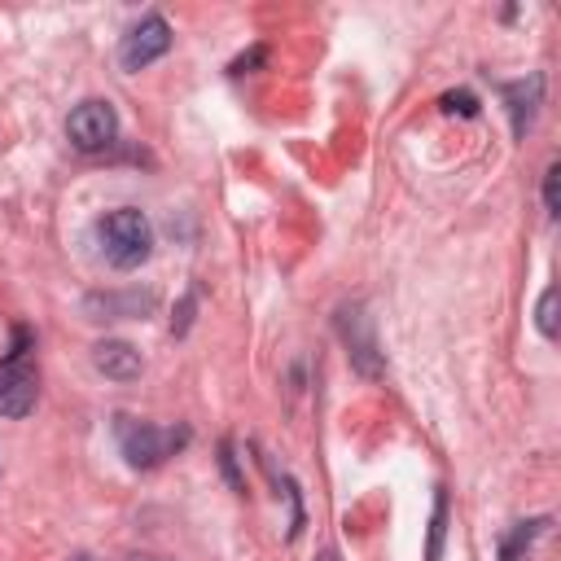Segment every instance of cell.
Instances as JSON below:
<instances>
[{"label": "cell", "instance_id": "1", "mask_svg": "<svg viewBox=\"0 0 561 561\" xmlns=\"http://www.w3.org/2000/svg\"><path fill=\"white\" fill-rule=\"evenodd\" d=\"M96 241H101V254L110 267L131 272L153 254V224L136 206H118L96 219Z\"/></svg>", "mask_w": 561, "mask_h": 561}, {"label": "cell", "instance_id": "2", "mask_svg": "<svg viewBox=\"0 0 561 561\" xmlns=\"http://www.w3.org/2000/svg\"><path fill=\"white\" fill-rule=\"evenodd\" d=\"M114 438H118V451L131 469H158L162 460H171L180 447H188V425L180 430H162V425H149V421H136L127 412L114 416Z\"/></svg>", "mask_w": 561, "mask_h": 561}, {"label": "cell", "instance_id": "3", "mask_svg": "<svg viewBox=\"0 0 561 561\" xmlns=\"http://www.w3.org/2000/svg\"><path fill=\"white\" fill-rule=\"evenodd\" d=\"M333 324H337V337H342V346L351 355V368L359 377H381L386 373V351L377 346L368 307L364 302H342L337 316H333Z\"/></svg>", "mask_w": 561, "mask_h": 561}, {"label": "cell", "instance_id": "4", "mask_svg": "<svg viewBox=\"0 0 561 561\" xmlns=\"http://www.w3.org/2000/svg\"><path fill=\"white\" fill-rule=\"evenodd\" d=\"M66 136L79 153H105L118 140V110L101 96H88L66 114Z\"/></svg>", "mask_w": 561, "mask_h": 561}, {"label": "cell", "instance_id": "5", "mask_svg": "<svg viewBox=\"0 0 561 561\" xmlns=\"http://www.w3.org/2000/svg\"><path fill=\"white\" fill-rule=\"evenodd\" d=\"M171 22L162 18V13H145L123 39H118V66L127 70V75H136V70H145V66H153L158 57H167V48H171Z\"/></svg>", "mask_w": 561, "mask_h": 561}, {"label": "cell", "instance_id": "6", "mask_svg": "<svg viewBox=\"0 0 561 561\" xmlns=\"http://www.w3.org/2000/svg\"><path fill=\"white\" fill-rule=\"evenodd\" d=\"M158 307L153 289H92L83 294L88 320H145Z\"/></svg>", "mask_w": 561, "mask_h": 561}, {"label": "cell", "instance_id": "7", "mask_svg": "<svg viewBox=\"0 0 561 561\" xmlns=\"http://www.w3.org/2000/svg\"><path fill=\"white\" fill-rule=\"evenodd\" d=\"M500 101H504V110H508V127H513V136L526 140V131L535 127L539 105H543V75L530 70L526 79H508V83H500Z\"/></svg>", "mask_w": 561, "mask_h": 561}, {"label": "cell", "instance_id": "8", "mask_svg": "<svg viewBox=\"0 0 561 561\" xmlns=\"http://www.w3.org/2000/svg\"><path fill=\"white\" fill-rule=\"evenodd\" d=\"M39 377L26 359H0V416H26L35 408Z\"/></svg>", "mask_w": 561, "mask_h": 561}, {"label": "cell", "instance_id": "9", "mask_svg": "<svg viewBox=\"0 0 561 561\" xmlns=\"http://www.w3.org/2000/svg\"><path fill=\"white\" fill-rule=\"evenodd\" d=\"M92 364H96V373H105L110 381H131V377H140V368H145L140 351H136L131 342H123V337L96 342V346H92Z\"/></svg>", "mask_w": 561, "mask_h": 561}, {"label": "cell", "instance_id": "10", "mask_svg": "<svg viewBox=\"0 0 561 561\" xmlns=\"http://www.w3.org/2000/svg\"><path fill=\"white\" fill-rule=\"evenodd\" d=\"M548 526H552V517H548V513H543V517L513 522V526L504 530V539H500V561H526V557H530V548H535V539H539Z\"/></svg>", "mask_w": 561, "mask_h": 561}, {"label": "cell", "instance_id": "11", "mask_svg": "<svg viewBox=\"0 0 561 561\" xmlns=\"http://www.w3.org/2000/svg\"><path fill=\"white\" fill-rule=\"evenodd\" d=\"M447 517H451V500H447V486H434V513H430V543H425V561H443Z\"/></svg>", "mask_w": 561, "mask_h": 561}, {"label": "cell", "instance_id": "12", "mask_svg": "<svg viewBox=\"0 0 561 561\" xmlns=\"http://www.w3.org/2000/svg\"><path fill=\"white\" fill-rule=\"evenodd\" d=\"M535 329L552 342L557 337V285H548L543 294H539V302H535Z\"/></svg>", "mask_w": 561, "mask_h": 561}, {"label": "cell", "instance_id": "13", "mask_svg": "<svg viewBox=\"0 0 561 561\" xmlns=\"http://www.w3.org/2000/svg\"><path fill=\"white\" fill-rule=\"evenodd\" d=\"M438 105H443V114L478 118V96H473L469 88H451V92H443V96H438Z\"/></svg>", "mask_w": 561, "mask_h": 561}, {"label": "cell", "instance_id": "14", "mask_svg": "<svg viewBox=\"0 0 561 561\" xmlns=\"http://www.w3.org/2000/svg\"><path fill=\"white\" fill-rule=\"evenodd\" d=\"M543 210H548V219L561 215V162L543 167Z\"/></svg>", "mask_w": 561, "mask_h": 561}, {"label": "cell", "instance_id": "15", "mask_svg": "<svg viewBox=\"0 0 561 561\" xmlns=\"http://www.w3.org/2000/svg\"><path fill=\"white\" fill-rule=\"evenodd\" d=\"M280 486H285V500H289V539H298L302 535V526H307V513H302V491H298V482L285 473L280 478Z\"/></svg>", "mask_w": 561, "mask_h": 561}, {"label": "cell", "instance_id": "16", "mask_svg": "<svg viewBox=\"0 0 561 561\" xmlns=\"http://www.w3.org/2000/svg\"><path fill=\"white\" fill-rule=\"evenodd\" d=\"M219 469H224V482H228L237 495H245V478H241V469H237V447H232V438L219 443Z\"/></svg>", "mask_w": 561, "mask_h": 561}, {"label": "cell", "instance_id": "17", "mask_svg": "<svg viewBox=\"0 0 561 561\" xmlns=\"http://www.w3.org/2000/svg\"><path fill=\"white\" fill-rule=\"evenodd\" d=\"M193 311H197V294L188 289V294L180 298L175 316H171V333H175V337H184V333H188V324H193Z\"/></svg>", "mask_w": 561, "mask_h": 561}, {"label": "cell", "instance_id": "18", "mask_svg": "<svg viewBox=\"0 0 561 561\" xmlns=\"http://www.w3.org/2000/svg\"><path fill=\"white\" fill-rule=\"evenodd\" d=\"M267 61V44H254L250 53H241V57H232V66H228V75H250L254 66H263Z\"/></svg>", "mask_w": 561, "mask_h": 561}, {"label": "cell", "instance_id": "19", "mask_svg": "<svg viewBox=\"0 0 561 561\" xmlns=\"http://www.w3.org/2000/svg\"><path fill=\"white\" fill-rule=\"evenodd\" d=\"M316 561H342V557H337V548H324V552H320Z\"/></svg>", "mask_w": 561, "mask_h": 561}, {"label": "cell", "instance_id": "20", "mask_svg": "<svg viewBox=\"0 0 561 561\" xmlns=\"http://www.w3.org/2000/svg\"><path fill=\"white\" fill-rule=\"evenodd\" d=\"M131 561H171V557H153V552H136Z\"/></svg>", "mask_w": 561, "mask_h": 561}, {"label": "cell", "instance_id": "21", "mask_svg": "<svg viewBox=\"0 0 561 561\" xmlns=\"http://www.w3.org/2000/svg\"><path fill=\"white\" fill-rule=\"evenodd\" d=\"M75 561H92V557H88V552H79V557H75Z\"/></svg>", "mask_w": 561, "mask_h": 561}]
</instances>
